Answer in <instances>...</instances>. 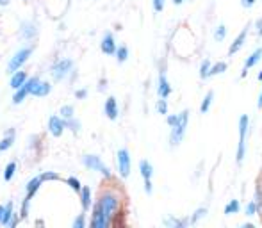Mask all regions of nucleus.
Wrapping results in <instances>:
<instances>
[{"instance_id":"obj_45","label":"nucleus","mask_w":262,"mask_h":228,"mask_svg":"<svg viewBox=\"0 0 262 228\" xmlns=\"http://www.w3.org/2000/svg\"><path fill=\"white\" fill-rule=\"evenodd\" d=\"M75 96H77V98H86L87 91L86 89H79V91H75Z\"/></svg>"},{"instance_id":"obj_39","label":"nucleus","mask_w":262,"mask_h":228,"mask_svg":"<svg viewBox=\"0 0 262 228\" xmlns=\"http://www.w3.org/2000/svg\"><path fill=\"white\" fill-rule=\"evenodd\" d=\"M152 5H154L155 13H162V11H164L166 2H164V0H152Z\"/></svg>"},{"instance_id":"obj_9","label":"nucleus","mask_w":262,"mask_h":228,"mask_svg":"<svg viewBox=\"0 0 262 228\" xmlns=\"http://www.w3.org/2000/svg\"><path fill=\"white\" fill-rule=\"evenodd\" d=\"M38 80H40L38 77H32V78H29V80H27V82L23 84L21 88L16 89L15 96H13V104H16V105L21 104V102H23V100H25L27 96L32 93V89H34V86H36Z\"/></svg>"},{"instance_id":"obj_43","label":"nucleus","mask_w":262,"mask_h":228,"mask_svg":"<svg viewBox=\"0 0 262 228\" xmlns=\"http://www.w3.org/2000/svg\"><path fill=\"white\" fill-rule=\"evenodd\" d=\"M144 192H146V194H152V192H154V184H152V180H144Z\"/></svg>"},{"instance_id":"obj_20","label":"nucleus","mask_w":262,"mask_h":228,"mask_svg":"<svg viewBox=\"0 0 262 228\" xmlns=\"http://www.w3.org/2000/svg\"><path fill=\"white\" fill-rule=\"evenodd\" d=\"M27 80H29V78H27V73L25 72H15V75L11 77V84H9V86L13 89H18V88H21V86H23Z\"/></svg>"},{"instance_id":"obj_11","label":"nucleus","mask_w":262,"mask_h":228,"mask_svg":"<svg viewBox=\"0 0 262 228\" xmlns=\"http://www.w3.org/2000/svg\"><path fill=\"white\" fill-rule=\"evenodd\" d=\"M261 59H262V47H259L246 57V61H244V64H242V70H241V78L248 77V72H250L252 68L257 66L259 62H261Z\"/></svg>"},{"instance_id":"obj_4","label":"nucleus","mask_w":262,"mask_h":228,"mask_svg":"<svg viewBox=\"0 0 262 228\" xmlns=\"http://www.w3.org/2000/svg\"><path fill=\"white\" fill-rule=\"evenodd\" d=\"M82 162H84V166L89 168L91 171H98V173H102L105 178H113V171L103 164L102 159H100L98 155H84Z\"/></svg>"},{"instance_id":"obj_10","label":"nucleus","mask_w":262,"mask_h":228,"mask_svg":"<svg viewBox=\"0 0 262 228\" xmlns=\"http://www.w3.org/2000/svg\"><path fill=\"white\" fill-rule=\"evenodd\" d=\"M250 29H252V23H248L244 29H242L239 34L236 36V39L232 41V45L228 47V56H236L239 50H241L242 47H244V43H246V38H248V34H250Z\"/></svg>"},{"instance_id":"obj_30","label":"nucleus","mask_w":262,"mask_h":228,"mask_svg":"<svg viewBox=\"0 0 262 228\" xmlns=\"http://www.w3.org/2000/svg\"><path fill=\"white\" fill-rule=\"evenodd\" d=\"M155 109H157V113H159L161 116H168V100L159 96L157 104H155Z\"/></svg>"},{"instance_id":"obj_7","label":"nucleus","mask_w":262,"mask_h":228,"mask_svg":"<svg viewBox=\"0 0 262 228\" xmlns=\"http://www.w3.org/2000/svg\"><path fill=\"white\" fill-rule=\"evenodd\" d=\"M116 162H118V171L121 178H127L132 170V161H130V153L127 148H120L116 153Z\"/></svg>"},{"instance_id":"obj_1","label":"nucleus","mask_w":262,"mask_h":228,"mask_svg":"<svg viewBox=\"0 0 262 228\" xmlns=\"http://www.w3.org/2000/svg\"><path fill=\"white\" fill-rule=\"evenodd\" d=\"M121 198L116 192L105 191L100 194L97 205L93 207L91 228H107L114 223V218L120 214Z\"/></svg>"},{"instance_id":"obj_18","label":"nucleus","mask_w":262,"mask_h":228,"mask_svg":"<svg viewBox=\"0 0 262 228\" xmlns=\"http://www.w3.org/2000/svg\"><path fill=\"white\" fill-rule=\"evenodd\" d=\"M139 173L143 176V180H152V176H154V166H152V162L143 159V161H139Z\"/></svg>"},{"instance_id":"obj_35","label":"nucleus","mask_w":262,"mask_h":228,"mask_svg":"<svg viewBox=\"0 0 262 228\" xmlns=\"http://www.w3.org/2000/svg\"><path fill=\"white\" fill-rule=\"evenodd\" d=\"M64 125H66V127H68V129H70V130H73L75 134H77L79 129H81V123H79V121H77V119H75V118H68V119H64Z\"/></svg>"},{"instance_id":"obj_49","label":"nucleus","mask_w":262,"mask_h":228,"mask_svg":"<svg viewBox=\"0 0 262 228\" xmlns=\"http://www.w3.org/2000/svg\"><path fill=\"white\" fill-rule=\"evenodd\" d=\"M171 2H173L175 5H182V4H184V0H171Z\"/></svg>"},{"instance_id":"obj_47","label":"nucleus","mask_w":262,"mask_h":228,"mask_svg":"<svg viewBox=\"0 0 262 228\" xmlns=\"http://www.w3.org/2000/svg\"><path fill=\"white\" fill-rule=\"evenodd\" d=\"M257 107L262 109V89H261V95H259V100H257Z\"/></svg>"},{"instance_id":"obj_5","label":"nucleus","mask_w":262,"mask_h":228,"mask_svg":"<svg viewBox=\"0 0 262 228\" xmlns=\"http://www.w3.org/2000/svg\"><path fill=\"white\" fill-rule=\"evenodd\" d=\"M41 184H43L41 176H34V178H32V180L27 184V196H25V200H23L21 212H20L21 218H27V214H29V203H31V200L34 198V194L38 192V189L41 187Z\"/></svg>"},{"instance_id":"obj_14","label":"nucleus","mask_w":262,"mask_h":228,"mask_svg":"<svg viewBox=\"0 0 262 228\" xmlns=\"http://www.w3.org/2000/svg\"><path fill=\"white\" fill-rule=\"evenodd\" d=\"M164 227L168 228H189L191 225V216H185V218H175V216H168L164 218Z\"/></svg>"},{"instance_id":"obj_51","label":"nucleus","mask_w":262,"mask_h":228,"mask_svg":"<svg viewBox=\"0 0 262 228\" xmlns=\"http://www.w3.org/2000/svg\"><path fill=\"white\" fill-rule=\"evenodd\" d=\"M257 80H261V82H262V70L257 73Z\"/></svg>"},{"instance_id":"obj_46","label":"nucleus","mask_w":262,"mask_h":228,"mask_svg":"<svg viewBox=\"0 0 262 228\" xmlns=\"http://www.w3.org/2000/svg\"><path fill=\"white\" fill-rule=\"evenodd\" d=\"M4 212H5V205H0V225H2V219H4Z\"/></svg>"},{"instance_id":"obj_3","label":"nucleus","mask_w":262,"mask_h":228,"mask_svg":"<svg viewBox=\"0 0 262 228\" xmlns=\"http://www.w3.org/2000/svg\"><path fill=\"white\" fill-rule=\"evenodd\" d=\"M189 109H184L180 113L179 123L170 127V146L171 148H177V146L184 141L185 132H187V127H189Z\"/></svg>"},{"instance_id":"obj_13","label":"nucleus","mask_w":262,"mask_h":228,"mask_svg":"<svg viewBox=\"0 0 262 228\" xmlns=\"http://www.w3.org/2000/svg\"><path fill=\"white\" fill-rule=\"evenodd\" d=\"M100 50H102L105 56H114L116 50H118V45H116V39L111 32H107L105 36H103L102 43H100Z\"/></svg>"},{"instance_id":"obj_6","label":"nucleus","mask_w":262,"mask_h":228,"mask_svg":"<svg viewBox=\"0 0 262 228\" xmlns=\"http://www.w3.org/2000/svg\"><path fill=\"white\" fill-rule=\"evenodd\" d=\"M32 50H34L32 47H27V48H21V50H18L15 56L11 57L9 64H7V72H9V73L18 72V70H20V68L27 62V59L31 57Z\"/></svg>"},{"instance_id":"obj_44","label":"nucleus","mask_w":262,"mask_h":228,"mask_svg":"<svg viewBox=\"0 0 262 228\" xmlns=\"http://www.w3.org/2000/svg\"><path fill=\"white\" fill-rule=\"evenodd\" d=\"M255 4H257V0H241V5L244 9H250V7H253Z\"/></svg>"},{"instance_id":"obj_33","label":"nucleus","mask_w":262,"mask_h":228,"mask_svg":"<svg viewBox=\"0 0 262 228\" xmlns=\"http://www.w3.org/2000/svg\"><path fill=\"white\" fill-rule=\"evenodd\" d=\"M15 171H16V162H9L7 166H5V171H4V180L9 182L13 176H15Z\"/></svg>"},{"instance_id":"obj_34","label":"nucleus","mask_w":262,"mask_h":228,"mask_svg":"<svg viewBox=\"0 0 262 228\" xmlns=\"http://www.w3.org/2000/svg\"><path fill=\"white\" fill-rule=\"evenodd\" d=\"M66 184L72 187L73 191H77V192L82 191V184H81V182H79V178H75V176H70V178L66 180Z\"/></svg>"},{"instance_id":"obj_31","label":"nucleus","mask_w":262,"mask_h":228,"mask_svg":"<svg viewBox=\"0 0 262 228\" xmlns=\"http://www.w3.org/2000/svg\"><path fill=\"white\" fill-rule=\"evenodd\" d=\"M244 214H246L248 218H252L255 214H259V207H257V202L255 200H250L246 203V207H244Z\"/></svg>"},{"instance_id":"obj_24","label":"nucleus","mask_w":262,"mask_h":228,"mask_svg":"<svg viewBox=\"0 0 262 228\" xmlns=\"http://www.w3.org/2000/svg\"><path fill=\"white\" fill-rule=\"evenodd\" d=\"M228 70V62L226 61H218L211 66V77H216V75H223V73Z\"/></svg>"},{"instance_id":"obj_50","label":"nucleus","mask_w":262,"mask_h":228,"mask_svg":"<svg viewBox=\"0 0 262 228\" xmlns=\"http://www.w3.org/2000/svg\"><path fill=\"white\" fill-rule=\"evenodd\" d=\"M242 228H253V223H244L242 225Z\"/></svg>"},{"instance_id":"obj_19","label":"nucleus","mask_w":262,"mask_h":228,"mask_svg":"<svg viewBox=\"0 0 262 228\" xmlns=\"http://www.w3.org/2000/svg\"><path fill=\"white\" fill-rule=\"evenodd\" d=\"M52 86L48 82H43V80H38L34 89H32V96H46V95L50 93Z\"/></svg>"},{"instance_id":"obj_42","label":"nucleus","mask_w":262,"mask_h":228,"mask_svg":"<svg viewBox=\"0 0 262 228\" xmlns=\"http://www.w3.org/2000/svg\"><path fill=\"white\" fill-rule=\"evenodd\" d=\"M253 27H255V34H257L259 38H262V16H261V18H257V20H255Z\"/></svg>"},{"instance_id":"obj_27","label":"nucleus","mask_w":262,"mask_h":228,"mask_svg":"<svg viewBox=\"0 0 262 228\" xmlns=\"http://www.w3.org/2000/svg\"><path fill=\"white\" fill-rule=\"evenodd\" d=\"M211 66H212V62L209 61V59H203V62L200 64V72H198L202 80H205V78L211 77Z\"/></svg>"},{"instance_id":"obj_41","label":"nucleus","mask_w":262,"mask_h":228,"mask_svg":"<svg viewBox=\"0 0 262 228\" xmlns=\"http://www.w3.org/2000/svg\"><path fill=\"white\" fill-rule=\"evenodd\" d=\"M84 227H86V218H84V214H81L73 221V228H84Z\"/></svg>"},{"instance_id":"obj_16","label":"nucleus","mask_w":262,"mask_h":228,"mask_svg":"<svg viewBox=\"0 0 262 228\" xmlns=\"http://www.w3.org/2000/svg\"><path fill=\"white\" fill-rule=\"evenodd\" d=\"M103 113H105V116H107L109 119H116L120 114V109H118V102H116V98L114 96H109L107 100H105V104H103Z\"/></svg>"},{"instance_id":"obj_2","label":"nucleus","mask_w":262,"mask_h":228,"mask_svg":"<svg viewBox=\"0 0 262 228\" xmlns=\"http://www.w3.org/2000/svg\"><path fill=\"white\" fill-rule=\"evenodd\" d=\"M237 129H239V141H237V150H236V164L241 166L242 162H244V157H246V137H248V130H250V116L248 114H241L239 116Z\"/></svg>"},{"instance_id":"obj_40","label":"nucleus","mask_w":262,"mask_h":228,"mask_svg":"<svg viewBox=\"0 0 262 228\" xmlns=\"http://www.w3.org/2000/svg\"><path fill=\"white\" fill-rule=\"evenodd\" d=\"M41 178H43V182H45V180H59L61 176L57 175V173H54V171H45L41 175Z\"/></svg>"},{"instance_id":"obj_8","label":"nucleus","mask_w":262,"mask_h":228,"mask_svg":"<svg viewBox=\"0 0 262 228\" xmlns=\"http://www.w3.org/2000/svg\"><path fill=\"white\" fill-rule=\"evenodd\" d=\"M173 91L170 80H168V75H166V64L159 68V77H157V95L162 96V98H168Z\"/></svg>"},{"instance_id":"obj_32","label":"nucleus","mask_w":262,"mask_h":228,"mask_svg":"<svg viewBox=\"0 0 262 228\" xmlns=\"http://www.w3.org/2000/svg\"><path fill=\"white\" fill-rule=\"evenodd\" d=\"M225 38H226V27L223 23H220L216 27V31H214V39L220 43V41H225Z\"/></svg>"},{"instance_id":"obj_21","label":"nucleus","mask_w":262,"mask_h":228,"mask_svg":"<svg viewBox=\"0 0 262 228\" xmlns=\"http://www.w3.org/2000/svg\"><path fill=\"white\" fill-rule=\"evenodd\" d=\"M212 102H214V91H207L205 96H203V100H202V105H200V113L202 114H207L209 111H211L212 107Z\"/></svg>"},{"instance_id":"obj_22","label":"nucleus","mask_w":262,"mask_h":228,"mask_svg":"<svg viewBox=\"0 0 262 228\" xmlns=\"http://www.w3.org/2000/svg\"><path fill=\"white\" fill-rule=\"evenodd\" d=\"M81 203H82V210H87L91 207V189L87 186H84L81 191Z\"/></svg>"},{"instance_id":"obj_28","label":"nucleus","mask_w":262,"mask_h":228,"mask_svg":"<svg viewBox=\"0 0 262 228\" xmlns=\"http://www.w3.org/2000/svg\"><path fill=\"white\" fill-rule=\"evenodd\" d=\"M13 202H9L7 205H5V212H4V219H2V225H5V227H9V223L13 221V218H15V214H13Z\"/></svg>"},{"instance_id":"obj_48","label":"nucleus","mask_w":262,"mask_h":228,"mask_svg":"<svg viewBox=\"0 0 262 228\" xmlns=\"http://www.w3.org/2000/svg\"><path fill=\"white\" fill-rule=\"evenodd\" d=\"M11 4V0H0V5L2 7H5V5H9Z\"/></svg>"},{"instance_id":"obj_12","label":"nucleus","mask_w":262,"mask_h":228,"mask_svg":"<svg viewBox=\"0 0 262 228\" xmlns=\"http://www.w3.org/2000/svg\"><path fill=\"white\" fill-rule=\"evenodd\" d=\"M73 62L70 61V59H62V61L56 62L54 66H52V77L56 78V80H61V78H64L70 73V70H72Z\"/></svg>"},{"instance_id":"obj_37","label":"nucleus","mask_w":262,"mask_h":228,"mask_svg":"<svg viewBox=\"0 0 262 228\" xmlns=\"http://www.w3.org/2000/svg\"><path fill=\"white\" fill-rule=\"evenodd\" d=\"M61 116L64 119L73 118V105H64V107H61Z\"/></svg>"},{"instance_id":"obj_17","label":"nucleus","mask_w":262,"mask_h":228,"mask_svg":"<svg viewBox=\"0 0 262 228\" xmlns=\"http://www.w3.org/2000/svg\"><path fill=\"white\" fill-rule=\"evenodd\" d=\"M38 34V29L32 21H21L20 25V36L25 38V39H32V38Z\"/></svg>"},{"instance_id":"obj_36","label":"nucleus","mask_w":262,"mask_h":228,"mask_svg":"<svg viewBox=\"0 0 262 228\" xmlns=\"http://www.w3.org/2000/svg\"><path fill=\"white\" fill-rule=\"evenodd\" d=\"M255 202H257V207H259V214H262V187L257 186L255 189V198H253Z\"/></svg>"},{"instance_id":"obj_23","label":"nucleus","mask_w":262,"mask_h":228,"mask_svg":"<svg viewBox=\"0 0 262 228\" xmlns=\"http://www.w3.org/2000/svg\"><path fill=\"white\" fill-rule=\"evenodd\" d=\"M15 143V130H7V134L2 141H0V152H5L9 150L11 146Z\"/></svg>"},{"instance_id":"obj_25","label":"nucleus","mask_w":262,"mask_h":228,"mask_svg":"<svg viewBox=\"0 0 262 228\" xmlns=\"http://www.w3.org/2000/svg\"><path fill=\"white\" fill-rule=\"evenodd\" d=\"M239 210H241L239 200H230V202L225 205V209H223V214H225V216H232V214H237Z\"/></svg>"},{"instance_id":"obj_38","label":"nucleus","mask_w":262,"mask_h":228,"mask_svg":"<svg viewBox=\"0 0 262 228\" xmlns=\"http://www.w3.org/2000/svg\"><path fill=\"white\" fill-rule=\"evenodd\" d=\"M179 119H180V113L179 114H168V116H166V123H168V127H173V125L179 123Z\"/></svg>"},{"instance_id":"obj_29","label":"nucleus","mask_w":262,"mask_h":228,"mask_svg":"<svg viewBox=\"0 0 262 228\" xmlns=\"http://www.w3.org/2000/svg\"><path fill=\"white\" fill-rule=\"evenodd\" d=\"M116 61L120 62V64H123L127 59H129V48L125 47V45H121V47H118V50H116Z\"/></svg>"},{"instance_id":"obj_52","label":"nucleus","mask_w":262,"mask_h":228,"mask_svg":"<svg viewBox=\"0 0 262 228\" xmlns=\"http://www.w3.org/2000/svg\"><path fill=\"white\" fill-rule=\"evenodd\" d=\"M100 89H102V91L105 89V80H102V82H100Z\"/></svg>"},{"instance_id":"obj_15","label":"nucleus","mask_w":262,"mask_h":228,"mask_svg":"<svg viewBox=\"0 0 262 228\" xmlns=\"http://www.w3.org/2000/svg\"><path fill=\"white\" fill-rule=\"evenodd\" d=\"M64 129H66V125H64V121L59 116H50L48 118V130H50V134L54 137H59Z\"/></svg>"},{"instance_id":"obj_26","label":"nucleus","mask_w":262,"mask_h":228,"mask_svg":"<svg viewBox=\"0 0 262 228\" xmlns=\"http://www.w3.org/2000/svg\"><path fill=\"white\" fill-rule=\"evenodd\" d=\"M207 210H209V209L205 207V205H203V207H198L195 210V212L191 214V225H198L202 221V219L205 218L207 216Z\"/></svg>"}]
</instances>
